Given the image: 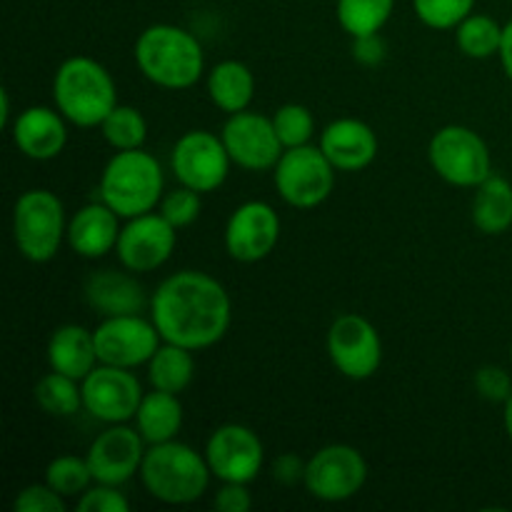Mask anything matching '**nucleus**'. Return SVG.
Listing matches in <instances>:
<instances>
[{"label":"nucleus","instance_id":"obj_1","mask_svg":"<svg viewBox=\"0 0 512 512\" xmlns=\"http://www.w3.org/2000/svg\"><path fill=\"white\" fill-rule=\"evenodd\" d=\"M150 318L165 343L200 353L228 335L233 323V300L228 290L203 270H180L160 280L150 293Z\"/></svg>","mask_w":512,"mask_h":512},{"label":"nucleus","instance_id":"obj_2","mask_svg":"<svg viewBox=\"0 0 512 512\" xmlns=\"http://www.w3.org/2000/svg\"><path fill=\"white\" fill-rule=\"evenodd\" d=\"M133 58L143 78L163 90H188L205 75L200 40L173 23L148 25L135 40Z\"/></svg>","mask_w":512,"mask_h":512},{"label":"nucleus","instance_id":"obj_3","mask_svg":"<svg viewBox=\"0 0 512 512\" xmlns=\"http://www.w3.org/2000/svg\"><path fill=\"white\" fill-rule=\"evenodd\" d=\"M53 105L75 128H100L118 105V85L100 60L70 55L53 75Z\"/></svg>","mask_w":512,"mask_h":512},{"label":"nucleus","instance_id":"obj_4","mask_svg":"<svg viewBox=\"0 0 512 512\" xmlns=\"http://www.w3.org/2000/svg\"><path fill=\"white\" fill-rule=\"evenodd\" d=\"M210 465L205 453L193 445L180 443L178 438L168 443L148 445L143 465H140V483L145 493L163 505H193L208 493Z\"/></svg>","mask_w":512,"mask_h":512},{"label":"nucleus","instance_id":"obj_5","mask_svg":"<svg viewBox=\"0 0 512 512\" xmlns=\"http://www.w3.org/2000/svg\"><path fill=\"white\" fill-rule=\"evenodd\" d=\"M165 175L158 158L145 148L115 150L100 173L98 193L105 205L123 220L158 210L163 200Z\"/></svg>","mask_w":512,"mask_h":512},{"label":"nucleus","instance_id":"obj_6","mask_svg":"<svg viewBox=\"0 0 512 512\" xmlns=\"http://www.w3.org/2000/svg\"><path fill=\"white\" fill-rule=\"evenodd\" d=\"M68 215L53 190L30 188L13 205V240L28 263L45 265L68 243Z\"/></svg>","mask_w":512,"mask_h":512},{"label":"nucleus","instance_id":"obj_7","mask_svg":"<svg viewBox=\"0 0 512 512\" xmlns=\"http://www.w3.org/2000/svg\"><path fill=\"white\" fill-rule=\"evenodd\" d=\"M433 173L453 188H478L493 175V155L480 133L468 125H443L428 143Z\"/></svg>","mask_w":512,"mask_h":512},{"label":"nucleus","instance_id":"obj_8","mask_svg":"<svg viewBox=\"0 0 512 512\" xmlns=\"http://www.w3.org/2000/svg\"><path fill=\"white\" fill-rule=\"evenodd\" d=\"M333 168L320 145L288 148L273 168V183L280 198L298 210H313L323 205L335 190Z\"/></svg>","mask_w":512,"mask_h":512},{"label":"nucleus","instance_id":"obj_9","mask_svg":"<svg viewBox=\"0 0 512 512\" xmlns=\"http://www.w3.org/2000/svg\"><path fill=\"white\" fill-rule=\"evenodd\" d=\"M368 473V460L355 445L330 443L308 458L303 485L320 503H348L365 488Z\"/></svg>","mask_w":512,"mask_h":512},{"label":"nucleus","instance_id":"obj_10","mask_svg":"<svg viewBox=\"0 0 512 512\" xmlns=\"http://www.w3.org/2000/svg\"><path fill=\"white\" fill-rule=\"evenodd\" d=\"M228 148L223 138L210 130H188L170 150V170L175 180L198 193H215L230 175Z\"/></svg>","mask_w":512,"mask_h":512},{"label":"nucleus","instance_id":"obj_11","mask_svg":"<svg viewBox=\"0 0 512 512\" xmlns=\"http://www.w3.org/2000/svg\"><path fill=\"white\" fill-rule=\"evenodd\" d=\"M328 358L348 380H370L383 365V340L378 328L358 313H343L330 323Z\"/></svg>","mask_w":512,"mask_h":512},{"label":"nucleus","instance_id":"obj_12","mask_svg":"<svg viewBox=\"0 0 512 512\" xmlns=\"http://www.w3.org/2000/svg\"><path fill=\"white\" fill-rule=\"evenodd\" d=\"M203 453L210 465V473L220 483L250 485L263 473L265 445L260 435L248 425L225 423L215 428Z\"/></svg>","mask_w":512,"mask_h":512},{"label":"nucleus","instance_id":"obj_13","mask_svg":"<svg viewBox=\"0 0 512 512\" xmlns=\"http://www.w3.org/2000/svg\"><path fill=\"white\" fill-rule=\"evenodd\" d=\"M93 333L98 360L115 368L135 370L140 365H148L155 350L163 345L153 318H143V313L103 318Z\"/></svg>","mask_w":512,"mask_h":512},{"label":"nucleus","instance_id":"obj_14","mask_svg":"<svg viewBox=\"0 0 512 512\" xmlns=\"http://www.w3.org/2000/svg\"><path fill=\"white\" fill-rule=\"evenodd\" d=\"M143 385L128 368L100 363L83 380V410L105 425L130 423L143 403Z\"/></svg>","mask_w":512,"mask_h":512},{"label":"nucleus","instance_id":"obj_15","mask_svg":"<svg viewBox=\"0 0 512 512\" xmlns=\"http://www.w3.org/2000/svg\"><path fill=\"white\" fill-rule=\"evenodd\" d=\"M230 160L248 173H265L278 165L280 155L285 153L278 133H275L273 118L255 110L228 115L220 130Z\"/></svg>","mask_w":512,"mask_h":512},{"label":"nucleus","instance_id":"obj_16","mask_svg":"<svg viewBox=\"0 0 512 512\" xmlns=\"http://www.w3.org/2000/svg\"><path fill=\"white\" fill-rule=\"evenodd\" d=\"M175 245H178V228L170 225L158 210H153L125 220L115 255L130 273H155L173 258Z\"/></svg>","mask_w":512,"mask_h":512},{"label":"nucleus","instance_id":"obj_17","mask_svg":"<svg viewBox=\"0 0 512 512\" xmlns=\"http://www.w3.org/2000/svg\"><path fill=\"white\" fill-rule=\"evenodd\" d=\"M280 240V215L265 200H245L225 223V253L235 263L253 265L268 258Z\"/></svg>","mask_w":512,"mask_h":512},{"label":"nucleus","instance_id":"obj_18","mask_svg":"<svg viewBox=\"0 0 512 512\" xmlns=\"http://www.w3.org/2000/svg\"><path fill=\"white\" fill-rule=\"evenodd\" d=\"M145 445L148 443L138 433V428H130L128 423L108 425L103 433L95 435L85 453L95 483L125 485L135 475H140V465L148 450Z\"/></svg>","mask_w":512,"mask_h":512},{"label":"nucleus","instance_id":"obj_19","mask_svg":"<svg viewBox=\"0 0 512 512\" xmlns=\"http://www.w3.org/2000/svg\"><path fill=\"white\" fill-rule=\"evenodd\" d=\"M10 138L20 155L35 163H48L68 145V120L55 105H30L13 118Z\"/></svg>","mask_w":512,"mask_h":512},{"label":"nucleus","instance_id":"obj_20","mask_svg":"<svg viewBox=\"0 0 512 512\" xmlns=\"http://www.w3.org/2000/svg\"><path fill=\"white\" fill-rule=\"evenodd\" d=\"M320 150L338 173H360L378 158L380 140L360 118H335L320 133Z\"/></svg>","mask_w":512,"mask_h":512},{"label":"nucleus","instance_id":"obj_21","mask_svg":"<svg viewBox=\"0 0 512 512\" xmlns=\"http://www.w3.org/2000/svg\"><path fill=\"white\" fill-rule=\"evenodd\" d=\"M83 298L103 318L138 315L145 308H150V298L145 295V288L135 278V273L125 268H105L90 273L83 283Z\"/></svg>","mask_w":512,"mask_h":512},{"label":"nucleus","instance_id":"obj_22","mask_svg":"<svg viewBox=\"0 0 512 512\" xmlns=\"http://www.w3.org/2000/svg\"><path fill=\"white\" fill-rule=\"evenodd\" d=\"M120 215L103 200L75 210L68 220V245L78 258L100 260L115 253L120 238Z\"/></svg>","mask_w":512,"mask_h":512},{"label":"nucleus","instance_id":"obj_23","mask_svg":"<svg viewBox=\"0 0 512 512\" xmlns=\"http://www.w3.org/2000/svg\"><path fill=\"white\" fill-rule=\"evenodd\" d=\"M48 365L50 370H58L83 383L100 365L93 330L78 323H65L55 328L48 340Z\"/></svg>","mask_w":512,"mask_h":512},{"label":"nucleus","instance_id":"obj_24","mask_svg":"<svg viewBox=\"0 0 512 512\" xmlns=\"http://www.w3.org/2000/svg\"><path fill=\"white\" fill-rule=\"evenodd\" d=\"M205 90L220 113H243L255 98V73L243 60H220L205 73Z\"/></svg>","mask_w":512,"mask_h":512},{"label":"nucleus","instance_id":"obj_25","mask_svg":"<svg viewBox=\"0 0 512 512\" xmlns=\"http://www.w3.org/2000/svg\"><path fill=\"white\" fill-rule=\"evenodd\" d=\"M183 403L180 395L165 393V390H150L143 395L138 413H135L133 423L138 433L143 435L148 445L168 443V440L178 438L180 428H183Z\"/></svg>","mask_w":512,"mask_h":512},{"label":"nucleus","instance_id":"obj_26","mask_svg":"<svg viewBox=\"0 0 512 512\" xmlns=\"http://www.w3.org/2000/svg\"><path fill=\"white\" fill-rule=\"evenodd\" d=\"M470 218L483 235H503L512 228V183L503 175H490L475 188Z\"/></svg>","mask_w":512,"mask_h":512},{"label":"nucleus","instance_id":"obj_27","mask_svg":"<svg viewBox=\"0 0 512 512\" xmlns=\"http://www.w3.org/2000/svg\"><path fill=\"white\" fill-rule=\"evenodd\" d=\"M148 380L155 390L183 395L195 380V353L183 345L165 343L150 358Z\"/></svg>","mask_w":512,"mask_h":512},{"label":"nucleus","instance_id":"obj_28","mask_svg":"<svg viewBox=\"0 0 512 512\" xmlns=\"http://www.w3.org/2000/svg\"><path fill=\"white\" fill-rule=\"evenodd\" d=\"M33 398L43 413L53 418H73L83 410V383L58 370H50L35 383Z\"/></svg>","mask_w":512,"mask_h":512},{"label":"nucleus","instance_id":"obj_29","mask_svg":"<svg viewBox=\"0 0 512 512\" xmlns=\"http://www.w3.org/2000/svg\"><path fill=\"white\" fill-rule=\"evenodd\" d=\"M503 28L493 15L470 13L463 23L455 28V43L460 53L473 60H488L500 53L503 45Z\"/></svg>","mask_w":512,"mask_h":512},{"label":"nucleus","instance_id":"obj_30","mask_svg":"<svg viewBox=\"0 0 512 512\" xmlns=\"http://www.w3.org/2000/svg\"><path fill=\"white\" fill-rule=\"evenodd\" d=\"M395 10V0H338L335 15L338 23L350 38L383 33L390 15Z\"/></svg>","mask_w":512,"mask_h":512},{"label":"nucleus","instance_id":"obj_31","mask_svg":"<svg viewBox=\"0 0 512 512\" xmlns=\"http://www.w3.org/2000/svg\"><path fill=\"white\" fill-rule=\"evenodd\" d=\"M100 135L113 150L143 148L148 140V120L135 105L118 103L100 123Z\"/></svg>","mask_w":512,"mask_h":512},{"label":"nucleus","instance_id":"obj_32","mask_svg":"<svg viewBox=\"0 0 512 512\" xmlns=\"http://www.w3.org/2000/svg\"><path fill=\"white\" fill-rule=\"evenodd\" d=\"M45 483L55 493L63 495L65 500H70L80 498L95 483V478L88 465V458H80V455H58L45 468Z\"/></svg>","mask_w":512,"mask_h":512},{"label":"nucleus","instance_id":"obj_33","mask_svg":"<svg viewBox=\"0 0 512 512\" xmlns=\"http://www.w3.org/2000/svg\"><path fill=\"white\" fill-rule=\"evenodd\" d=\"M275 133H278L283 148H300V145H310L315 135V115L308 105L303 103H285L275 110L273 115Z\"/></svg>","mask_w":512,"mask_h":512},{"label":"nucleus","instance_id":"obj_34","mask_svg":"<svg viewBox=\"0 0 512 512\" xmlns=\"http://www.w3.org/2000/svg\"><path fill=\"white\" fill-rule=\"evenodd\" d=\"M415 18L430 30H455L475 10V0H413Z\"/></svg>","mask_w":512,"mask_h":512},{"label":"nucleus","instance_id":"obj_35","mask_svg":"<svg viewBox=\"0 0 512 512\" xmlns=\"http://www.w3.org/2000/svg\"><path fill=\"white\" fill-rule=\"evenodd\" d=\"M158 213L178 230L190 228L200 218V213H203V193L180 185V188L163 195V200L158 205Z\"/></svg>","mask_w":512,"mask_h":512},{"label":"nucleus","instance_id":"obj_36","mask_svg":"<svg viewBox=\"0 0 512 512\" xmlns=\"http://www.w3.org/2000/svg\"><path fill=\"white\" fill-rule=\"evenodd\" d=\"M78 512H130V500L120 485L93 483L75 503Z\"/></svg>","mask_w":512,"mask_h":512},{"label":"nucleus","instance_id":"obj_37","mask_svg":"<svg viewBox=\"0 0 512 512\" xmlns=\"http://www.w3.org/2000/svg\"><path fill=\"white\" fill-rule=\"evenodd\" d=\"M475 393L488 403H505L512 395V375L503 365H483L473 375Z\"/></svg>","mask_w":512,"mask_h":512},{"label":"nucleus","instance_id":"obj_38","mask_svg":"<svg viewBox=\"0 0 512 512\" xmlns=\"http://www.w3.org/2000/svg\"><path fill=\"white\" fill-rule=\"evenodd\" d=\"M68 503L48 483H33L20 490L13 500L15 512H65Z\"/></svg>","mask_w":512,"mask_h":512},{"label":"nucleus","instance_id":"obj_39","mask_svg":"<svg viewBox=\"0 0 512 512\" xmlns=\"http://www.w3.org/2000/svg\"><path fill=\"white\" fill-rule=\"evenodd\" d=\"M213 508L220 512H248L253 508V495L245 483H220L213 495Z\"/></svg>","mask_w":512,"mask_h":512},{"label":"nucleus","instance_id":"obj_40","mask_svg":"<svg viewBox=\"0 0 512 512\" xmlns=\"http://www.w3.org/2000/svg\"><path fill=\"white\" fill-rule=\"evenodd\" d=\"M305 468H308V460H303L295 453H283L273 460L270 465V475H273L275 483L280 485H298L305 480Z\"/></svg>","mask_w":512,"mask_h":512},{"label":"nucleus","instance_id":"obj_41","mask_svg":"<svg viewBox=\"0 0 512 512\" xmlns=\"http://www.w3.org/2000/svg\"><path fill=\"white\" fill-rule=\"evenodd\" d=\"M388 55V43L380 33L363 35V38H353V58L358 60L360 65H368V68H375L380 65Z\"/></svg>","mask_w":512,"mask_h":512},{"label":"nucleus","instance_id":"obj_42","mask_svg":"<svg viewBox=\"0 0 512 512\" xmlns=\"http://www.w3.org/2000/svg\"><path fill=\"white\" fill-rule=\"evenodd\" d=\"M500 65H503L505 75H508V80L512 83V20H508L503 28V45H500Z\"/></svg>","mask_w":512,"mask_h":512},{"label":"nucleus","instance_id":"obj_43","mask_svg":"<svg viewBox=\"0 0 512 512\" xmlns=\"http://www.w3.org/2000/svg\"><path fill=\"white\" fill-rule=\"evenodd\" d=\"M10 95L8 90H0V125H5V128H10Z\"/></svg>","mask_w":512,"mask_h":512},{"label":"nucleus","instance_id":"obj_44","mask_svg":"<svg viewBox=\"0 0 512 512\" xmlns=\"http://www.w3.org/2000/svg\"><path fill=\"white\" fill-rule=\"evenodd\" d=\"M503 425H505V433L512 440V395L503 403Z\"/></svg>","mask_w":512,"mask_h":512},{"label":"nucleus","instance_id":"obj_45","mask_svg":"<svg viewBox=\"0 0 512 512\" xmlns=\"http://www.w3.org/2000/svg\"><path fill=\"white\" fill-rule=\"evenodd\" d=\"M510 365H512V343H510Z\"/></svg>","mask_w":512,"mask_h":512}]
</instances>
